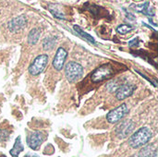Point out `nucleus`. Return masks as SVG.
Listing matches in <instances>:
<instances>
[{
    "instance_id": "nucleus-1",
    "label": "nucleus",
    "mask_w": 158,
    "mask_h": 157,
    "mask_svg": "<svg viewBox=\"0 0 158 157\" xmlns=\"http://www.w3.org/2000/svg\"><path fill=\"white\" fill-rule=\"evenodd\" d=\"M153 137V131L148 127H143L133 133L129 139V145L137 149L147 144Z\"/></svg>"
},
{
    "instance_id": "nucleus-2",
    "label": "nucleus",
    "mask_w": 158,
    "mask_h": 157,
    "mask_svg": "<svg viewBox=\"0 0 158 157\" xmlns=\"http://www.w3.org/2000/svg\"><path fill=\"white\" fill-rule=\"evenodd\" d=\"M65 75L69 82H75L83 75V67L77 62L70 61L65 66Z\"/></svg>"
},
{
    "instance_id": "nucleus-3",
    "label": "nucleus",
    "mask_w": 158,
    "mask_h": 157,
    "mask_svg": "<svg viewBox=\"0 0 158 157\" xmlns=\"http://www.w3.org/2000/svg\"><path fill=\"white\" fill-rule=\"evenodd\" d=\"M114 74L113 68L110 64H104L97 68L91 75V79L94 82H99L107 79H110Z\"/></svg>"
},
{
    "instance_id": "nucleus-4",
    "label": "nucleus",
    "mask_w": 158,
    "mask_h": 157,
    "mask_svg": "<svg viewBox=\"0 0 158 157\" xmlns=\"http://www.w3.org/2000/svg\"><path fill=\"white\" fill-rule=\"evenodd\" d=\"M48 64V56L45 54L38 56L29 67V73L31 76H37L41 74Z\"/></svg>"
},
{
    "instance_id": "nucleus-5",
    "label": "nucleus",
    "mask_w": 158,
    "mask_h": 157,
    "mask_svg": "<svg viewBox=\"0 0 158 157\" xmlns=\"http://www.w3.org/2000/svg\"><path fill=\"white\" fill-rule=\"evenodd\" d=\"M129 113V108L126 104H122L116 107L115 109L111 110L107 115H106V120L110 124H116L119 122L122 118H124L127 114Z\"/></svg>"
},
{
    "instance_id": "nucleus-6",
    "label": "nucleus",
    "mask_w": 158,
    "mask_h": 157,
    "mask_svg": "<svg viewBox=\"0 0 158 157\" xmlns=\"http://www.w3.org/2000/svg\"><path fill=\"white\" fill-rule=\"evenodd\" d=\"M134 129H135V123L131 119H127V120H123L116 127L115 133L118 139H125L132 133Z\"/></svg>"
},
{
    "instance_id": "nucleus-7",
    "label": "nucleus",
    "mask_w": 158,
    "mask_h": 157,
    "mask_svg": "<svg viewBox=\"0 0 158 157\" xmlns=\"http://www.w3.org/2000/svg\"><path fill=\"white\" fill-rule=\"evenodd\" d=\"M136 89V86L131 83H122L116 91V97L118 100H125L131 96Z\"/></svg>"
},
{
    "instance_id": "nucleus-8",
    "label": "nucleus",
    "mask_w": 158,
    "mask_h": 157,
    "mask_svg": "<svg viewBox=\"0 0 158 157\" xmlns=\"http://www.w3.org/2000/svg\"><path fill=\"white\" fill-rule=\"evenodd\" d=\"M67 56H68V53H67V51L63 47H59L56 50V56H54L53 62H52L53 67H54V68L56 70H57V71L62 70V68H64Z\"/></svg>"
},
{
    "instance_id": "nucleus-9",
    "label": "nucleus",
    "mask_w": 158,
    "mask_h": 157,
    "mask_svg": "<svg viewBox=\"0 0 158 157\" xmlns=\"http://www.w3.org/2000/svg\"><path fill=\"white\" fill-rule=\"evenodd\" d=\"M44 140V136L40 131H35L27 136V144L32 150H38L42 143Z\"/></svg>"
},
{
    "instance_id": "nucleus-10",
    "label": "nucleus",
    "mask_w": 158,
    "mask_h": 157,
    "mask_svg": "<svg viewBox=\"0 0 158 157\" xmlns=\"http://www.w3.org/2000/svg\"><path fill=\"white\" fill-rule=\"evenodd\" d=\"M27 25V19L25 16H18L14 19H12L8 24L7 28L11 32H17L20 30H22L25 26Z\"/></svg>"
},
{
    "instance_id": "nucleus-11",
    "label": "nucleus",
    "mask_w": 158,
    "mask_h": 157,
    "mask_svg": "<svg viewBox=\"0 0 158 157\" xmlns=\"http://www.w3.org/2000/svg\"><path fill=\"white\" fill-rule=\"evenodd\" d=\"M23 150H24V147H23V145H22V143H21V138H20V136H19V137L16 139L15 143H14V145H13V148L10 150L9 154H10V155L12 157H18L19 156V155Z\"/></svg>"
},
{
    "instance_id": "nucleus-12",
    "label": "nucleus",
    "mask_w": 158,
    "mask_h": 157,
    "mask_svg": "<svg viewBox=\"0 0 158 157\" xmlns=\"http://www.w3.org/2000/svg\"><path fill=\"white\" fill-rule=\"evenodd\" d=\"M41 36V30L39 28H34L32 29L28 35V43L31 45H34L37 43Z\"/></svg>"
},
{
    "instance_id": "nucleus-13",
    "label": "nucleus",
    "mask_w": 158,
    "mask_h": 157,
    "mask_svg": "<svg viewBox=\"0 0 158 157\" xmlns=\"http://www.w3.org/2000/svg\"><path fill=\"white\" fill-rule=\"evenodd\" d=\"M156 148L154 144H145L143 148H142L138 154L137 157H151L153 155Z\"/></svg>"
},
{
    "instance_id": "nucleus-14",
    "label": "nucleus",
    "mask_w": 158,
    "mask_h": 157,
    "mask_svg": "<svg viewBox=\"0 0 158 157\" xmlns=\"http://www.w3.org/2000/svg\"><path fill=\"white\" fill-rule=\"evenodd\" d=\"M56 43V37H54V36L46 37L43 41V48L45 51H50L54 48Z\"/></svg>"
},
{
    "instance_id": "nucleus-15",
    "label": "nucleus",
    "mask_w": 158,
    "mask_h": 157,
    "mask_svg": "<svg viewBox=\"0 0 158 157\" xmlns=\"http://www.w3.org/2000/svg\"><path fill=\"white\" fill-rule=\"evenodd\" d=\"M122 84V80L121 79H115L111 81H109L106 84V89L109 93H114L117 91V89Z\"/></svg>"
},
{
    "instance_id": "nucleus-16",
    "label": "nucleus",
    "mask_w": 158,
    "mask_h": 157,
    "mask_svg": "<svg viewBox=\"0 0 158 157\" xmlns=\"http://www.w3.org/2000/svg\"><path fill=\"white\" fill-rule=\"evenodd\" d=\"M74 30L80 34V36H81L83 39H85L86 41H88L89 43H95V40L94 39V37L93 36H91L89 33H87V32H85V31H83L81 29V27H79V26H77V25H75L74 26Z\"/></svg>"
},
{
    "instance_id": "nucleus-17",
    "label": "nucleus",
    "mask_w": 158,
    "mask_h": 157,
    "mask_svg": "<svg viewBox=\"0 0 158 157\" xmlns=\"http://www.w3.org/2000/svg\"><path fill=\"white\" fill-rule=\"evenodd\" d=\"M136 9L137 11L141 12V13H143L144 15H147V16H154V13H151L150 9H149V2H146L144 3L143 5H142L141 6H136Z\"/></svg>"
},
{
    "instance_id": "nucleus-18",
    "label": "nucleus",
    "mask_w": 158,
    "mask_h": 157,
    "mask_svg": "<svg viewBox=\"0 0 158 157\" xmlns=\"http://www.w3.org/2000/svg\"><path fill=\"white\" fill-rule=\"evenodd\" d=\"M133 30V27L128 24H121L117 28V31L120 34H127L128 32L131 31Z\"/></svg>"
},
{
    "instance_id": "nucleus-19",
    "label": "nucleus",
    "mask_w": 158,
    "mask_h": 157,
    "mask_svg": "<svg viewBox=\"0 0 158 157\" xmlns=\"http://www.w3.org/2000/svg\"><path fill=\"white\" fill-rule=\"evenodd\" d=\"M49 10H50V12H51L56 18L60 19H65V15H64V13L61 12L59 9H57L55 6L50 5V6H49Z\"/></svg>"
},
{
    "instance_id": "nucleus-20",
    "label": "nucleus",
    "mask_w": 158,
    "mask_h": 157,
    "mask_svg": "<svg viewBox=\"0 0 158 157\" xmlns=\"http://www.w3.org/2000/svg\"><path fill=\"white\" fill-rule=\"evenodd\" d=\"M9 138V131L6 129L0 130V141L1 142H6Z\"/></svg>"
},
{
    "instance_id": "nucleus-21",
    "label": "nucleus",
    "mask_w": 158,
    "mask_h": 157,
    "mask_svg": "<svg viewBox=\"0 0 158 157\" xmlns=\"http://www.w3.org/2000/svg\"><path fill=\"white\" fill-rule=\"evenodd\" d=\"M138 43H139V40H138V38H135V39H133L132 41L129 42V45H130V46H132L133 44H134V45H137Z\"/></svg>"
},
{
    "instance_id": "nucleus-22",
    "label": "nucleus",
    "mask_w": 158,
    "mask_h": 157,
    "mask_svg": "<svg viewBox=\"0 0 158 157\" xmlns=\"http://www.w3.org/2000/svg\"><path fill=\"white\" fill-rule=\"evenodd\" d=\"M151 157H157V150H156V149L155 150V152H154L153 155H152Z\"/></svg>"
},
{
    "instance_id": "nucleus-23",
    "label": "nucleus",
    "mask_w": 158,
    "mask_h": 157,
    "mask_svg": "<svg viewBox=\"0 0 158 157\" xmlns=\"http://www.w3.org/2000/svg\"><path fill=\"white\" fill-rule=\"evenodd\" d=\"M24 157H37L36 155H25Z\"/></svg>"
},
{
    "instance_id": "nucleus-24",
    "label": "nucleus",
    "mask_w": 158,
    "mask_h": 157,
    "mask_svg": "<svg viewBox=\"0 0 158 157\" xmlns=\"http://www.w3.org/2000/svg\"><path fill=\"white\" fill-rule=\"evenodd\" d=\"M131 157H137V156H135V155H132V156H131Z\"/></svg>"
}]
</instances>
